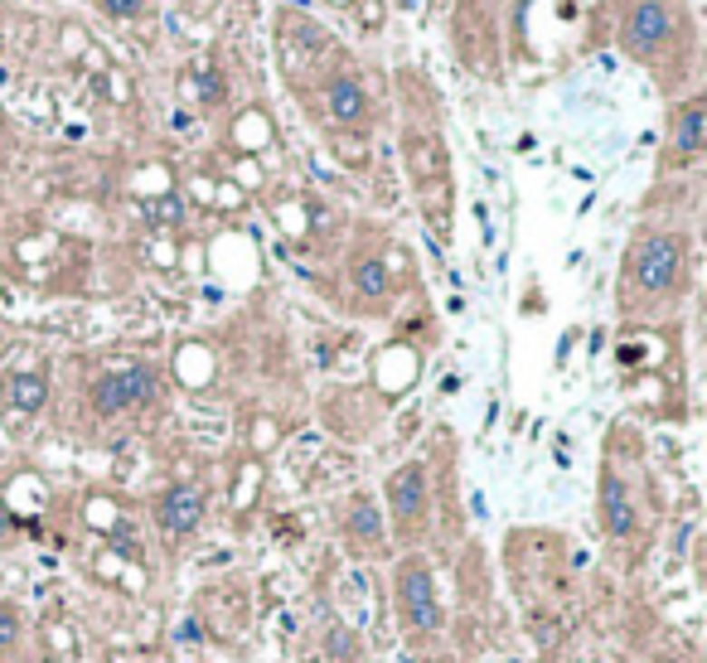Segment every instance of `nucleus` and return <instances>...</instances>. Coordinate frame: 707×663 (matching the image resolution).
Returning <instances> with one entry per match:
<instances>
[{
	"instance_id": "19",
	"label": "nucleus",
	"mask_w": 707,
	"mask_h": 663,
	"mask_svg": "<svg viewBox=\"0 0 707 663\" xmlns=\"http://www.w3.org/2000/svg\"><path fill=\"white\" fill-rule=\"evenodd\" d=\"M427 663H446V658H427Z\"/></svg>"
},
{
	"instance_id": "9",
	"label": "nucleus",
	"mask_w": 707,
	"mask_h": 663,
	"mask_svg": "<svg viewBox=\"0 0 707 663\" xmlns=\"http://www.w3.org/2000/svg\"><path fill=\"white\" fill-rule=\"evenodd\" d=\"M601 514H605V528L615 533V538H630V528H634V509H630V489H625V479L605 470L601 479Z\"/></svg>"
},
{
	"instance_id": "13",
	"label": "nucleus",
	"mask_w": 707,
	"mask_h": 663,
	"mask_svg": "<svg viewBox=\"0 0 707 663\" xmlns=\"http://www.w3.org/2000/svg\"><path fill=\"white\" fill-rule=\"evenodd\" d=\"M349 533H354V538H363V543L383 538V524H378V514H373L369 499H354L349 504Z\"/></svg>"
},
{
	"instance_id": "8",
	"label": "nucleus",
	"mask_w": 707,
	"mask_h": 663,
	"mask_svg": "<svg viewBox=\"0 0 707 663\" xmlns=\"http://www.w3.org/2000/svg\"><path fill=\"white\" fill-rule=\"evenodd\" d=\"M324 111H330L339 126H359L369 117V92H363V82L354 73H334L324 82Z\"/></svg>"
},
{
	"instance_id": "11",
	"label": "nucleus",
	"mask_w": 707,
	"mask_h": 663,
	"mask_svg": "<svg viewBox=\"0 0 707 663\" xmlns=\"http://www.w3.org/2000/svg\"><path fill=\"white\" fill-rule=\"evenodd\" d=\"M702 121H707V107H702V97H692V102L678 111V126H673V140H678V150H683V155L702 150Z\"/></svg>"
},
{
	"instance_id": "10",
	"label": "nucleus",
	"mask_w": 707,
	"mask_h": 663,
	"mask_svg": "<svg viewBox=\"0 0 707 663\" xmlns=\"http://www.w3.org/2000/svg\"><path fill=\"white\" fill-rule=\"evenodd\" d=\"M5 398H10V407L15 412H39L44 407V398H49V383L39 373H15L5 383Z\"/></svg>"
},
{
	"instance_id": "7",
	"label": "nucleus",
	"mask_w": 707,
	"mask_h": 663,
	"mask_svg": "<svg viewBox=\"0 0 707 663\" xmlns=\"http://www.w3.org/2000/svg\"><path fill=\"white\" fill-rule=\"evenodd\" d=\"M388 509L398 518L427 514V470H421V465H398V470L388 475Z\"/></svg>"
},
{
	"instance_id": "1",
	"label": "nucleus",
	"mask_w": 707,
	"mask_h": 663,
	"mask_svg": "<svg viewBox=\"0 0 707 663\" xmlns=\"http://www.w3.org/2000/svg\"><path fill=\"white\" fill-rule=\"evenodd\" d=\"M625 276L634 281V291H640L644 301H663V295H673L678 281H683V237H678V233L640 237L634 252H630Z\"/></svg>"
},
{
	"instance_id": "16",
	"label": "nucleus",
	"mask_w": 707,
	"mask_h": 663,
	"mask_svg": "<svg viewBox=\"0 0 707 663\" xmlns=\"http://www.w3.org/2000/svg\"><path fill=\"white\" fill-rule=\"evenodd\" d=\"M102 10H107V15H117V20H126V15H140L146 0H102Z\"/></svg>"
},
{
	"instance_id": "4",
	"label": "nucleus",
	"mask_w": 707,
	"mask_h": 663,
	"mask_svg": "<svg viewBox=\"0 0 707 663\" xmlns=\"http://www.w3.org/2000/svg\"><path fill=\"white\" fill-rule=\"evenodd\" d=\"M669 34H673V15L663 0H634L625 10V20H620V49L640 53V59L659 53Z\"/></svg>"
},
{
	"instance_id": "2",
	"label": "nucleus",
	"mask_w": 707,
	"mask_h": 663,
	"mask_svg": "<svg viewBox=\"0 0 707 663\" xmlns=\"http://www.w3.org/2000/svg\"><path fill=\"white\" fill-rule=\"evenodd\" d=\"M150 398H155V373L146 363H126V369H111L92 383V412L97 417L131 412V407L150 402Z\"/></svg>"
},
{
	"instance_id": "15",
	"label": "nucleus",
	"mask_w": 707,
	"mask_h": 663,
	"mask_svg": "<svg viewBox=\"0 0 707 663\" xmlns=\"http://www.w3.org/2000/svg\"><path fill=\"white\" fill-rule=\"evenodd\" d=\"M146 214H150V223H179V214H185V208H179V199H175V194H169V199H155V204H146Z\"/></svg>"
},
{
	"instance_id": "17",
	"label": "nucleus",
	"mask_w": 707,
	"mask_h": 663,
	"mask_svg": "<svg viewBox=\"0 0 707 663\" xmlns=\"http://www.w3.org/2000/svg\"><path fill=\"white\" fill-rule=\"evenodd\" d=\"M359 15L369 30H378V24H383V0H359Z\"/></svg>"
},
{
	"instance_id": "12",
	"label": "nucleus",
	"mask_w": 707,
	"mask_h": 663,
	"mask_svg": "<svg viewBox=\"0 0 707 663\" xmlns=\"http://www.w3.org/2000/svg\"><path fill=\"white\" fill-rule=\"evenodd\" d=\"M388 286H392V281H388V266L378 262V257H363L359 266H354V291H359V295H369V301H383Z\"/></svg>"
},
{
	"instance_id": "6",
	"label": "nucleus",
	"mask_w": 707,
	"mask_h": 663,
	"mask_svg": "<svg viewBox=\"0 0 707 663\" xmlns=\"http://www.w3.org/2000/svg\"><path fill=\"white\" fill-rule=\"evenodd\" d=\"M155 524H160L165 538H189L194 528L204 524V494L194 485H175L155 499Z\"/></svg>"
},
{
	"instance_id": "5",
	"label": "nucleus",
	"mask_w": 707,
	"mask_h": 663,
	"mask_svg": "<svg viewBox=\"0 0 707 663\" xmlns=\"http://www.w3.org/2000/svg\"><path fill=\"white\" fill-rule=\"evenodd\" d=\"M324 49H330V39H324V30L315 20H305V15H281L276 20V53H281V63H286L291 73H305L310 63H320Z\"/></svg>"
},
{
	"instance_id": "18",
	"label": "nucleus",
	"mask_w": 707,
	"mask_h": 663,
	"mask_svg": "<svg viewBox=\"0 0 707 663\" xmlns=\"http://www.w3.org/2000/svg\"><path fill=\"white\" fill-rule=\"evenodd\" d=\"M5 639H15V620L0 615V644H5Z\"/></svg>"
},
{
	"instance_id": "14",
	"label": "nucleus",
	"mask_w": 707,
	"mask_h": 663,
	"mask_svg": "<svg viewBox=\"0 0 707 663\" xmlns=\"http://www.w3.org/2000/svg\"><path fill=\"white\" fill-rule=\"evenodd\" d=\"M199 102L204 107H218L223 102V78L214 73V68H204V73H199Z\"/></svg>"
},
{
	"instance_id": "3",
	"label": "nucleus",
	"mask_w": 707,
	"mask_h": 663,
	"mask_svg": "<svg viewBox=\"0 0 707 663\" xmlns=\"http://www.w3.org/2000/svg\"><path fill=\"white\" fill-rule=\"evenodd\" d=\"M398 605L412 634H436L441 629V605H436V576L421 562H402L398 567Z\"/></svg>"
}]
</instances>
